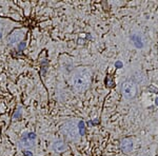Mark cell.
<instances>
[{"label": "cell", "mask_w": 158, "mask_h": 156, "mask_svg": "<svg viewBox=\"0 0 158 156\" xmlns=\"http://www.w3.org/2000/svg\"><path fill=\"white\" fill-rule=\"evenodd\" d=\"M72 84L77 91H84L90 84V74L85 69H78L72 75Z\"/></svg>", "instance_id": "obj_1"}, {"label": "cell", "mask_w": 158, "mask_h": 156, "mask_svg": "<svg viewBox=\"0 0 158 156\" xmlns=\"http://www.w3.org/2000/svg\"><path fill=\"white\" fill-rule=\"evenodd\" d=\"M137 83L134 80H125L121 86V93L124 98L133 99L137 95Z\"/></svg>", "instance_id": "obj_2"}, {"label": "cell", "mask_w": 158, "mask_h": 156, "mask_svg": "<svg viewBox=\"0 0 158 156\" xmlns=\"http://www.w3.org/2000/svg\"><path fill=\"white\" fill-rule=\"evenodd\" d=\"M62 131L70 139H76L79 136V129L78 126L74 122V121H68L63 124L62 127Z\"/></svg>", "instance_id": "obj_3"}, {"label": "cell", "mask_w": 158, "mask_h": 156, "mask_svg": "<svg viewBox=\"0 0 158 156\" xmlns=\"http://www.w3.org/2000/svg\"><path fill=\"white\" fill-rule=\"evenodd\" d=\"M35 141H36V134L33 132H30L22 135L20 139V145L23 148H31L34 146Z\"/></svg>", "instance_id": "obj_4"}, {"label": "cell", "mask_w": 158, "mask_h": 156, "mask_svg": "<svg viewBox=\"0 0 158 156\" xmlns=\"http://www.w3.org/2000/svg\"><path fill=\"white\" fill-rule=\"evenodd\" d=\"M133 148H134V143H133V140L131 138H124V139L121 140L120 149L122 150V152L130 153V152H132Z\"/></svg>", "instance_id": "obj_5"}, {"label": "cell", "mask_w": 158, "mask_h": 156, "mask_svg": "<svg viewBox=\"0 0 158 156\" xmlns=\"http://www.w3.org/2000/svg\"><path fill=\"white\" fill-rule=\"evenodd\" d=\"M52 149H53V151H55L57 153H61V152H64L68 150V146L62 140H56L52 145Z\"/></svg>", "instance_id": "obj_6"}, {"label": "cell", "mask_w": 158, "mask_h": 156, "mask_svg": "<svg viewBox=\"0 0 158 156\" xmlns=\"http://www.w3.org/2000/svg\"><path fill=\"white\" fill-rule=\"evenodd\" d=\"M23 38V32L21 30H18V31H14V32L10 35V41L12 43H18L21 41V39Z\"/></svg>", "instance_id": "obj_7"}, {"label": "cell", "mask_w": 158, "mask_h": 156, "mask_svg": "<svg viewBox=\"0 0 158 156\" xmlns=\"http://www.w3.org/2000/svg\"><path fill=\"white\" fill-rule=\"evenodd\" d=\"M134 44L137 46V48H141V46H143V41H142V36L141 34H133L131 36Z\"/></svg>", "instance_id": "obj_8"}, {"label": "cell", "mask_w": 158, "mask_h": 156, "mask_svg": "<svg viewBox=\"0 0 158 156\" xmlns=\"http://www.w3.org/2000/svg\"><path fill=\"white\" fill-rule=\"evenodd\" d=\"M24 156H32V153L28 151H24Z\"/></svg>", "instance_id": "obj_9"}, {"label": "cell", "mask_w": 158, "mask_h": 156, "mask_svg": "<svg viewBox=\"0 0 158 156\" xmlns=\"http://www.w3.org/2000/svg\"><path fill=\"white\" fill-rule=\"evenodd\" d=\"M2 37V27H1V25H0V38Z\"/></svg>", "instance_id": "obj_10"}, {"label": "cell", "mask_w": 158, "mask_h": 156, "mask_svg": "<svg viewBox=\"0 0 158 156\" xmlns=\"http://www.w3.org/2000/svg\"><path fill=\"white\" fill-rule=\"evenodd\" d=\"M140 156H147V155H140Z\"/></svg>", "instance_id": "obj_11"}]
</instances>
